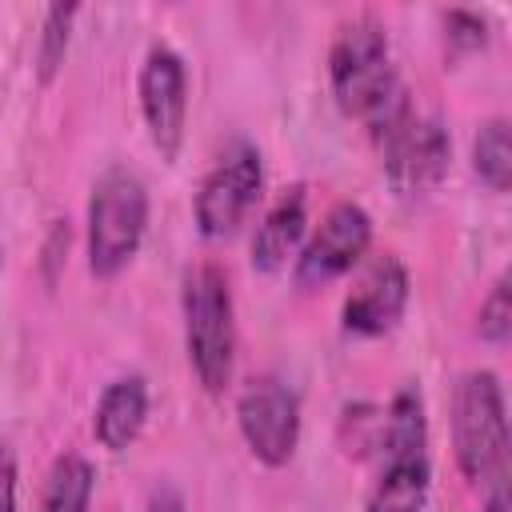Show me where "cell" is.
I'll return each mask as SVG.
<instances>
[{
  "label": "cell",
  "instance_id": "cell-12",
  "mask_svg": "<svg viewBox=\"0 0 512 512\" xmlns=\"http://www.w3.org/2000/svg\"><path fill=\"white\" fill-rule=\"evenodd\" d=\"M148 420V380L144 376H116L104 384L96 412H92V436L108 452H124Z\"/></svg>",
  "mask_w": 512,
  "mask_h": 512
},
{
  "label": "cell",
  "instance_id": "cell-16",
  "mask_svg": "<svg viewBox=\"0 0 512 512\" xmlns=\"http://www.w3.org/2000/svg\"><path fill=\"white\" fill-rule=\"evenodd\" d=\"M472 168L492 192H508V184H512V136H508V120L504 116H492V120H484L476 128V136H472Z\"/></svg>",
  "mask_w": 512,
  "mask_h": 512
},
{
  "label": "cell",
  "instance_id": "cell-15",
  "mask_svg": "<svg viewBox=\"0 0 512 512\" xmlns=\"http://www.w3.org/2000/svg\"><path fill=\"white\" fill-rule=\"evenodd\" d=\"M96 488V468L80 452H60L44 476L40 508L36 512H88Z\"/></svg>",
  "mask_w": 512,
  "mask_h": 512
},
{
  "label": "cell",
  "instance_id": "cell-1",
  "mask_svg": "<svg viewBox=\"0 0 512 512\" xmlns=\"http://www.w3.org/2000/svg\"><path fill=\"white\" fill-rule=\"evenodd\" d=\"M328 80H332V96L340 112L356 116L368 128L376 152L416 116L408 88L400 84L396 64H392L388 32L372 16H356L340 24L328 48Z\"/></svg>",
  "mask_w": 512,
  "mask_h": 512
},
{
  "label": "cell",
  "instance_id": "cell-18",
  "mask_svg": "<svg viewBox=\"0 0 512 512\" xmlns=\"http://www.w3.org/2000/svg\"><path fill=\"white\" fill-rule=\"evenodd\" d=\"M476 328H480V340H488V344H504L512 336V288H508V276H500L492 284V292L484 296Z\"/></svg>",
  "mask_w": 512,
  "mask_h": 512
},
{
  "label": "cell",
  "instance_id": "cell-7",
  "mask_svg": "<svg viewBox=\"0 0 512 512\" xmlns=\"http://www.w3.org/2000/svg\"><path fill=\"white\" fill-rule=\"evenodd\" d=\"M368 244H372V216L352 200L332 204L324 212V220L316 224V232L296 252V268H292L296 288L312 292V288L340 280L344 272H352L360 264Z\"/></svg>",
  "mask_w": 512,
  "mask_h": 512
},
{
  "label": "cell",
  "instance_id": "cell-3",
  "mask_svg": "<svg viewBox=\"0 0 512 512\" xmlns=\"http://www.w3.org/2000/svg\"><path fill=\"white\" fill-rule=\"evenodd\" d=\"M452 448L468 484H504L508 468V416L504 388L492 368H472L452 392Z\"/></svg>",
  "mask_w": 512,
  "mask_h": 512
},
{
  "label": "cell",
  "instance_id": "cell-8",
  "mask_svg": "<svg viewBox=\"0 0 512 512\" xmlns=\"http://www.w3.org/2000/svg\"><path fill=\"white\" fill-rule=\"evenodd\" d=\"M136 92H140V116L152 148L160 152V160H176L184 144V120H188V72L180 52L168 44H152L144 52Z\"/></svg>",
  "mask_w": 512,
  "mask_h": 512
},
{
  "label": "cell",
  "instance_id": "cell-6",
  "mask_svg": "<svg viewBox=\"0 0 512 512\" xmlns=\"http://www.w3.org/2000/svg\"><path fill=\"white\" fill-rule=\"evenodd\" d=\"M236 424L264 468H284L300 444V400L276 376H252L236 396Z\"/></svg>",
  "mask_w": 512,
  "mask_h": 512
},
{
  "label": "cell",
  "instance_id": "cell-22",
  "mask_svg": "<svg viewBox=\"0 0 512 512\" xmlns=\"http://www.w3.org/2000/svg\"><path fill=\"white\" fill-rule=\"evenodd\" d=\"M480 512H512V508H508V492H504V484L492 488V496H488V504H484Z\"/></svg>",
  "mask_w": 512,
  "mask_h": 512
},
{
  "label": "cell",
  "instance_id": "cell-20",
  "mask_svg": "<svg viewBox=\"0 0 512 512\" xmlns=\"http://www.w3.org/2000/svg\"><path fill=\"white\" fill-rule=\"evenodd\" d=\"M0 512H16V452L0 444Z\"/></svg>",
  "mask_w": 512,
  "mask_h": 512
},
{
  "label": "cell",
  "instance_id": "cell-4",
  "mask_svg": "<svg viewBox=\"0 0 512 512\" xmlns=\"http://www.w3.org/2000/svg\"><path fill=\"white\" fill-rule=\"evenodd\" d=\"M148 232V188L128 168H108L88 196V268L112 280L132 264Z\"/></svg>",
  "mask_w": 512,
  "mask_h": 512
},
{
  "label": "cell",
  "instance_id": "cell-11",
  "mask_svg": "<svg viewBox=\"0 0 512 512\" xmlns=\"http://www.w3.org/2000/svg\"><path fill=\"white\" fill-rule=\"evenodd\" d=\"M304 228H308V192H304V184H292V188H284L272 200V208L256 224V236H252V268L280 272L300 252Z\"/></svg>",
  "mask_w": 512,
  "mask_h": 512
},
{
  "label": "cell",
  "instance_id": "cell-17",
  "mask_svg": "<svg viewBox=\"0 0 512 512\" xmlns=\"http://www.w3.org/2000/svg\"><path fill=\"white\" fill-rule=\"evenodd\" d=\"M76 4H52L44 12V28H40V44H36V76L44 84L56 80L64 56H68V36H72V20H76Z\"/></svg>",
  "mask_w": 512,
  "mask_h": 512
},
{
  "label": "cell",
  "instance_id": "cell-13",
  "mask_svg": "<svg viewBox=\"0 0 512 512\" xmlns=\"http://www.w3.org/2000/svg\"><path fill=\"white\" fill-rule=\"evenodd\" d=\"M376 464L392 460H416L428 456V416H424V396L420 388H400L384 408H380V440H376Z\"/></svg>",
  "mask_w": 512,
  "mask_h": 512
},
{
  "label": "cell",
  "instance_id": "cell-10",
  "mask_svg": "<svg viewBox=\"0 0 512 512\" xmlns=\"http://www.w3.org/2000/svg\"><path fill=\"white\" fill-rule=\"evenodd\" d=\"M408 268L396 256H380L376 264L364 268V276L352 284V292L344 296L340 308V324L348 336H384L400 324L404 308H408Z\"/></svg>",
  "mask_w": 512,
  "mask_h": 512
},
{
  "label": "cell",
  "instance_id": "cell-9",
  "mask_svg": "<svg viewBox=\"0 0 512 512\" xmlns=\"http://www.w3.org/2000/svg\"><path fill=\"white\" fill-rule=\"evenodd\" d=\"M380 160H384V176L400 200H424L448 176V160H452L448 128L436 116H412L380 148Z\"/></svg>",
  "mask_w": 512,
  "mask_h": 512
},
{
  "label": "cell",
  "instance_id": "cell-19",
  "mask_svg": "<svg viewBox=\"0 0 512 512\" xmlns=\"http://www.w3.org/2000/svg\"><path fill=\"white\" fill-rule=\"evenodd\" d=\"M444 40L452 52H476L488 44V20L472 8H452L444 12Z\"/></svg>",
  "mask_w": 512,
  "mask_h": 512
},
{
  "label": "cell",
  "instance_id": "cell-14",
  "mask_svg": "<svg viewBox=\"0 0 512 512\" xmlns=\"http://www.w3.org/2000/svg\"><path fill=\"white\" fill-rule=\"evenodd\" d=\"M428 488H432V464H428V456L380 464V472H376V480L368 488L364 512H424Z\"/></svg>",
  "mask_w": 512,
  "mask_h": 512
},
{
  "label": "cell",
  "instance_id": "cell-21",
  "mask_svg": "<svg viewBox=\"0 0 512 512\" xmlns=\"http://www.w3.org/2000/svg\"><path fill=\"white\" fill-rule=\"evenodd\" d=\"M144 512H184V496L176 492V488H156L152 496H148V508Z\"/></svg>",
  "mask_w": 512,
  "mask_h": 512
},
{
  "label": "cell",
  "instance_id": "cell-5",
  "mask_svg": "<svg viewBox=\"0 0 512 512\" xmlns=\"http://www.w3.org/2000/svg\"><path fill=\"white\" fill-rule=\"evenodd\" d=\"M260 188H264L260 148L248 144V140H232L196 188V200H192L196 232L204 240L232 236L244 224V216L252 212V204L260 200Z\"/></svg>",
  "mask_w": 512,
  "mask_h": 512
},
{
  "label": "cell",
  "instance_id": "cell-2",
  "mask_svg": "<svg viewBox=\"0 0 512 512\" xmlns=\"http://www.w3.org/2000/svg\"><path fill=\"white\" fill-rule=\"evenodd\" d=\"M180 316H184V352L200 388L208 396H224L236 368V312L220 264L200 260L184 272Z\"/></svg>",
  "mask_w": 512,
  "mask_h": 512
}]
</instances>
